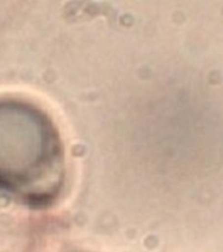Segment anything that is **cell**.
<instances>
[{
  "mask_svg": "<svg viewBox=\"0 0 223 252\" xmlns=\"http://www.w3.org/2000/svg\"><path fill=\"white\" fill-rule=\"evenodd\" d=\"M62 175L61 143L46 114L21 100H0V189L43 204L58 192Z\"/></svg>",
  "mask_w": 223,
  "mask_h": 252,
  "instance_id": "6da1fadb",
  "label": "cell"
}]
</instances>
